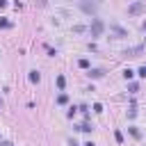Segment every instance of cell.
<instances>
[{"label":"cell","instance_id":"obj_1","mask_svg":"<svg viewBox=\"0 0 146 146\" xmlns=\"http://www.w3.org/2000/svg\"><path fill=\"white\" fill-rule=\"evenodd\" d=\"M78 5H80V9H82L84 14H89V16H94V14L98 11V0H94V2H89V0H80Z\"/></svg>","mask_w":146,"mask_h":146},{"label":"cell","instance_id":"obj_2","mask_svg":"<svg viewBox=\"0 0 146 146\" xmlns=\"http://www.w3.org/2000/svg\"><path fill=\"white\" fill-rule=\"evenodd\" d=\"M103 30H105V23H103L100 18H94V21H91V27H89L91 36H100V34H103Z\"/></svg>","mask_w":146,"mask_h":146},{"label":"cell","instance_id":"obj_3","mask_svg":"<svg viewBox=\"0 0 146 146\" xmlns=\"http://www.w3.org/2000/svg\"><path fill=\"white\" fill-rule=\"evenodd\" d=\"M146 9V2H132L130 7H128V16H137V14H141Z\"/></svg>","mask_w":146,"mask_h":146},{"label":"cell","instance_id":"obj_4","mask_svg":"<svg viewBox=\"0 0 146 146\" xmlns=\"http://www.w3.org/2000/svg\"><path fill=\"white\" fill-rule=\"evenodd\" d=\"M57 87H59V89L66 87V78H64V75H57Z\"/></svg>","mask_w":146,"mask_h":146},{"label":"cell","instance_id":"obj_5","mask_svg":"<svg viewBox=\"0 0 146 146\" xmlns=\"http://www.w3.org/2000/svg\"><path fill=\"white\" fill-rule=\"evenodd\" d=\"M103 75V71L100 68H94V71H89V78H100Z\"/></svg>","mask_w":146,"mask_h":146},{"label":"cell","instance_id":"obj_6","mask_svg":"<svg viewBox=\"0 0 146 146\" xmlns=\"http://www.w3.org/2000/svg\"><path fill=\"white\" fill-rule=\"evenodd\" d=\"M39 80H41V75H39L36 71H32V73H30V82H39Z\"/></svg>","mask_w":146,"mask_h":146},{"label":"cell","instance_id":"obj_7","mask_svg":"<svg viewBox=\"0 0 146 146\" xmlns=\"http://www.w3.org/2000/svg\"><path fill=\"white\" fill-rule=\"evenodd\" d=\"M80 130H82V132H91V130H94V125H91V123H82V125H80Z\"/></svg>","mask_w":146,"mask_h":146},{"label":"cell","instance_id":"obj_8","mask_svg":"<svg viewBox=\"0 0 146 146\" xmlns=\"http://www.w3.org/2000/svg\"><path fill=\"white\" fill-rule=\"evenodd\" d=\"M66 100H68V96H66V94H59V96H57V103H59V105H64Z\"/></svg>","mask_w":146,"mask_h":146},{"label":"cell","instance_id":"obj_9","mask_svg":"<svg viewBox=\"0 0 146 146\" xmlns=\"http://www.w3.org/2000/svg\"><path fill=\"white\" fill-rule=\"evenodd\" d=\"M130 135H132V137H135V139H139V137H141V132H139V130H137V128H130Z\"/></svg>","mask_w":146,"mask_h":146},{"label":"cell","instance_id":"obj_10","mask_svg":"<svg viewBox=\"0 0 146 146\" xmlns=\"http://www.w3.org/2000/svg\"><path fill=\"white\" fill-rule=\"evenodd\" d=\"M78 64H80V68H89V59H80Z\"/></svg>","mask_w":146,"mask_h":146},{"label":"cell","instance_id":"obj_11","mask_svg":"<svg viewBox=\"0 0 146 146\" xmlns=\"http://www.w3.org/2000/svg\"><path fill=\"white\" fill-rule=\"evenodd\" d=\"M132 75H135V73H132V71H130V68H125V71H123V78H125V80H130V78H132Z\"/></svg>","mask_w":146,"mask_h":146},{"label":"cell","instance_id":"obj_12","mask_svg":"<svg viewBox=\"0 0 146 146\" xmlns=\"http://www.w3.org/2000/svg\"><path fill=\"white\" fill-rule=\"evenodd\" d=\"M128 89H130V94H135V91H137V89H139V87H137V84H135V82H132V84H128Z\"/></svg>","mask_w":146,"mask_h":146},{"label":"cell","instance_id":"obj_13","mask_svg":"<svg viewBox=\"0 0 146 146\" xmlns=\"http://www.w3.org/2000/svg\"><path fill=\"white\" fill-rule=\"evenodd\" d=\"M114 137H116V141H119V144H121V141H123V135H121V132H119V130H116V132H114Z\"/></svg>","mask_w":146,"mask_h":146},{"label":"cell","instance_id":"obj_14","mask_svg":"<svg viewBox=\"0 0 146 146\" xmlns=\"http://www.w3.org/2000/svg\"><path fill=\"white\" fill-rule=\"evenodd\" d=\"M0 27H11V23H9V21H5V18H2V21H0Z\"/></svg>","mask_w":146,"mask_h":146},{"label":"cell","instance_id":"obj_15","mask_svg":"<svg viewBox=\"0 0 146 146\" xmlns=\"http://www.w3.org/2000/svg\"><path fill=\"white\" fill-rule=\"evenodd\" d=\"M137 73H139V75H141V78H146V64H144V66H141V68H139V71H137Z\"/></svg>","mask_w":146,"mask_h":146},{"label":"cell","instance_id":"obj_16","mask_svg":"<svg viewBox=\"0 0 146 146\" xmlns=\"http://www.w3.org/2000/svg\"><path fill=\"white\" fill-rule=\"evenodd\" d=\"M0 7H7V0H0Z\"/></svg>","mask_w":146,"mask_h":146},{"label":"cell","instance_id":"obj_17","mask_svg":"<svg viewBox=\"0 0 146 146\" xmlns=\"http://www.w3.org/2000/svg\"><path fill=\"white\" fill-rule=\"evenodd\" d=\"M84 146H96V144H94V141H87V144H84Z\"/></svg>","mask_w":146,"mask_h":146},{"label":"cell","instance_id":"obj_18","mask_svg":"<svg viewBox=\"0 0 146 146\" xmlns=\"http://www.w3.org/2000/svg\"><path fill=\"white\" fill-rule=\"evenodd\" d=\"M2 146H11V144H9V141H2Z\"/></svg>","mask_w":146,"mask_h":146},{"label":"cell","instance_id":"obj_19","mask_svg":"<svg viewBox=\"0 0 146 146\" xmlns=\"http://www.w3.org/2000/svg\"><path fill=\"white\" fill-rule=\"evenodd\" d=\"M71 146H78V144H75V141H71Z\"/></svg>","mask_w":146,"mask_h":146},{"label":"cell","instance_id":"obj_20","mask_svg":"<svg viewBox=\"0 0 146 146\" xmlns=\"http://www.w3.org/2000/svg\"><path fill=\"white\" fill-rule=\"evenodd\" d=\"M144 30H146V21H144Z\"/></svg>","mask_w":146,"mask_h":146},{"label":"cell","instance_id":"obj_21","mask_svg":"<svg viewBox=\"0 0 146 146\" xmlns=\"http://www.w3.org/2000/svg\"><path fill=\"white\" fill-rule=\"evenodd\" d=\"M0 107H2V98H0Z\"/></svg>","mask_w":146,"mask_h":146}]
</instances>
